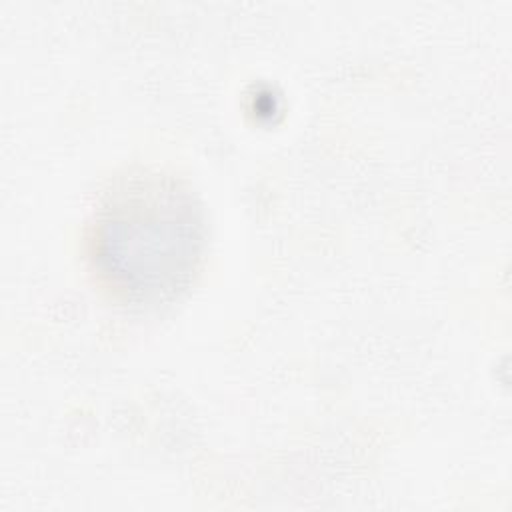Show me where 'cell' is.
I'll list each match as a JSON object with an SVG mask.
<instances>
[{"instance_id":"cell-1","label":"cell","mask_w":512,"mask_h":512,"mask_svg":"<svg viewBox=\"0 0 512 512\" xmlns=\"http://www.w3.org/2000/svg\"><path fill=\"white\" fill-rule=\"evenodd\" d=\"M206 246L196 194L176 176L140 170L102 196L88 228V256L102 286L122 304L174 300L192 282Z\"/></svg>"}]
</instances>
